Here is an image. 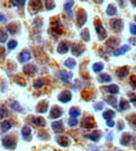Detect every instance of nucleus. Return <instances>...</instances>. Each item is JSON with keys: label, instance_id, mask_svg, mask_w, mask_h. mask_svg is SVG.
Returning <instances> with one entry per match:
<instances>
[{"label": "nucleus", "instance_id": "obj_24", "mask_svg": "<svg viewBox=\"0 0 136 151\" xmlns=\"http://www.w3.org/2000/svg\"><path fill=\"white\" fill-rule=\"evenodd\" d=\"M130 142H131V134L130 133H124L122 139H120V144L124 145V146H128Z\"/></svg>", "mask_w": 136, "mask_h": 151}, {"label": "nucleus", "instance_id": "obj_5", "mask_svg": "<svg viewBox=\"0 0 136 151\" xmlns=\"http://www.w3.org/2000/svg\"><path fill=\"white\" fill-rule=\"evenodd\" d=\"M110 24H111V27H112V29L114 32H116V33H120V32L122 29V27H124L122 21L120 20V19H117V18L111 19Z\"/></svg>", "mask_w": 136, "mask_h": 151}, {"label": "nucleus", "instance_id": "obj_36", "mask_svg": "<svg viewBox=\"0 0 136 151\" xmlns=\"http://www.w3.org/2000/svg\"><path fill=\"white\" fill-rule=\"evenodd\" d=\"M43 85H44V81L42 79H38V80H36L34 82V87L36 89H40L41 87H43Z\"/></svg>", "mask_w": 136, "mask_h": 151}, {"label": "nucleus", "instance_id": "obj_11", "mask_svg": "<svg viewBox=\"0 0 136 151\" xmlns=\"http://www.w3.org/2000/svg\"><path fill=\"white\" fill-rule=\"evenodd\" d=\"M62 113H63V111H62V109L59 106H54L52 110H50L49 116L52 119H59L62 116Z\"/></svg>", "mask_w": 136, "mask_h": 151}, {"label": "nucleus", "instance_id": "obj_25", "mask_svg": "<svg viewBox=\"0 0 136 151\" xmlns=\"http://www.w3.org/2000/svg\"><path fill=\"white\" fill-rule=\"evenodd\" d=\"M33 123L35 124L36 126H38V127H44V126L46 125V122H45V120L43 118H41V116L34 118Z\"/></svg>", "mask_w": 136, "mask_h": 151}, {"label": "nucleus", "instance_id": "obj_40", "mask_svg": "<svg viewBox=\"0 0 136 151\" xmlns=\"http://www.w3.org/2000/svg\"><path fill=\"white\" fill-rule=\"evenodd\" d=\"M7 116V110L5 109L4 106H0V119Z\"/></svg>", "mask_w": 136, "mask_h": 151}, {"label": "nucleus", "instance_id": "obj_8", "mask_svg": "<svg viewBox=\"0 0 136 151\" xmlns=\"http://www.w3.org/2000/svg\"><path fill=\"white\" fill-rule=\"evenodd\" d=\"M56 141H57V143L62 147H68L69 146V144H70V139H69V137H66V135H60V137H57Z\"/></svg>", "mask_w": 136, "mask_h": 151}, {"label": "nucleus", "instance_id": "obj_29", "mask_svg": "<svg viewBox=\"0 0 136 151\" xmlns=\"http://www.w3.org/2000/svg\"><path fill=\"white\" fill-rule=\"evenodd\" d=\"M65 66L66 67H68V68H70V69H72V68H74L75 67V65H77V62H75V60L74 59H72V58H68L67 60L65 61Z\"/></svg>", "mask_w": 136, "mask_h": 151}, {"label": "nucleus", "instance_id": "obj_4", "mask_svg": "<svg viewBox=\"0 0 136 151\" xmlns=\"http://www.w3.org/2000/svg\"><path fill=\"white\" fill-rule=\"evenodd\" d=\"M41 9H42L41 0H31L29 1V11H31V14H35V13L39 12Z\"/></svg>", "mask_w": 136, "mask_h": 151}, {"label": "nucleus", "instance_id": "obj_54", "mask_svg": "<svg viewBox=\"0 0 136 151\" xmlns=\"http://www.w3.org/2000/svg\"><path fill=\"white\" fill-rule=\"evenodd\" d=\"M25 1H26V0H20V5H21V6H23L24 3H25Z\"/></svg>", "mask_w": 136, "mask_h": 151}, {"label": "nucleus", "instance_id": "obj_53", "mask_svg": "<svg viewBox=\"0 0 136 151\" xmlns=\"http://www.w3.org/2000/svg\"><path fill=\"white\" fill-rule=\"evenodd\" d=\"M4 47H0V55H4Z\"/></svg>", "mask_w": 136, "mask_h": 151}, {"label": "nucleus", "instance_id": "obj_44", "mask_svg": "<svg viewBox=\"0 0 136 151\" xmlns=\"http://www.w3.org/2000/svg\"><path fill=\"white\" fill-rule=\"evenodd\" d=\"M94 108H95V110H102L104 108V103L103 102H97V103L94 104Z\"/></svg>", "mask_w": 136, "mask_h": 151}, {"label": "nucleus", "instance_id": "obj_38", "mask_svg": "<svg viewBox=\"0 0 136 151\" xmlns=\"http://www.w3.org/2000/svg\"><path fill=\"white\" fill-rule=\"evenodd\" d=\"M45 6H46L47 11H50L54 7V0H45Z\"/></svg>", "mask_w": 136, "mask_h": 151}, {"label": "nucleus", "instance_id": "obj_46", "mask_svg": "<svg viewBox=\"0 0 136 151\" xmlns=\"http://www.w3.org/2000/svg\"><path fill=\"white\" fill-rule=\"evenodd\" d=\"M129 122L131 123L132 125L136 126V114H132L129 116Z\"/></svg>", "mask_w": 136, "mask_h": 151}, {"label": "nucleus", "instance_id": "obj_52", "mask_svg": "<svg viewBox=\"0 0 136 151\" xmlns=\"http://www.w3.org/2000/svg\"><path fill=\"white\" fill-rule=\"evenodd\" d=\"M118 1H120V6H125V5H126V2H125L124 0H118Z\"/></svg>", "mask_w": 136, "mask_h": 151}, {"label": "nucleus", "instance_id": "obj_39", "mask_svg": "<svg viewBox=\"0 0 136 151\" xmlns=\"http://www.w3.org/2000/svg\"><path fill=\"white\" fill-rule=\"evenodd\" d=\"M17 45H18V43H17L16 40H11L7 43V48H9V50H15L17 47Z\"/></svg>", "mask_w": 136, "mask_h": 151}, {"label": "nucleus", "instance_id": "obj_33", "mask_svg": "<svg viewBox=\"0 0 136 151\" xmlns=\"http://www.w3.org/2000/svg\"><path fill=\"white\" fill-rule=\"evenodd\" d=\"M81 37H82V39L85 41V42H88V41L90 40L89 31H88L87 28H85V29H83V31L81 32Z\"/></svg>", "mask_w": 136, "mask_h": 151}, {"label": "nucleus", "instance_id": "obj_32", "mask_svg": "<svg viewBox=\"0 0 136 151\" xmlns=\"http://www.w3.org/2000/svg\"><path fill=\"white\" fill-rule=\"evenodd\" d=\"M120 110H127V109H129L130 107V103L127 101V100H125V99H122L120 102Z\"/></svg>", "mask_w": 136, "mask_h": 151}, {"label": "nucleus", "instance_id": "obj_21", "mask_svg": "<svg viewBox=\"0 0 136 151\" xmlns=\"http://www.w3.org/2000/svg\"><path fill=\"white\" fill-rule=\"evenodd\" d=\"M129 50H130L129 45H122V46L120 47L118 50H116L115 52H113V55H114V56H116V57L120 56V55H124L125 52H127Z\"/></svg>", "mask_w": 136, "mask_h": 151}, {"label": "nucleus", "instance_id": "obj_41", "mask_svg": "<svg viewBox=\"0 0 136 151\" xmlns=\"http://www.w3.org/2000/svg\"><path fill=\"white\" fill-rule=\"evenodd\" d=\"M77 118H70L69 119V121H68V125L70 126V127H74V126L77 125Z\"/></svg>", "mask_w": 136, "mask_h": 151}, {"label": "nucleus", "instance_id": "obj_2", "mask_svg": "<svg viewBox=\"0 0 136 151\" xmlns=\"http://www.w3.org/2000/svg\"><path fill=\"white\" fill-rule=\"evenodd\" d=\"M94 24H95V31H96V33H97L99 40L106 39V37H107V31H106L105 27L102 25L101 21H99V20H95Z\"/></svg>", "mask_w": 136, "mask_h": 151}, {"label": "nucleus", "instance_id": "obj_45", "mask_svg": "<svg viewBox=\"0 0 136 151\" xmlns=\"http://www.w3.org/2000/svg\"><path fill=\"white\" fill-rule=\"evenodd\" d=\"M130 83H131V86L136 89V76H132L131 79H130Z\"/></svg>", "mask_w": 136, "mask_h": 151}, {"label": "nucleus", "instance_id": "obj_26", "mask_svg": "<svg viewBox=\"0 0 136 151\" xmlns=\"http://www.w3.org/2000/svg\"><path fill=\"white\" fill-rule=\"evenodd\" d=\"M107 15L108 16H114V15L117 14V9H116V6L114 4H109L108 7H107V11H106Z\"/></svg>", "mask_w": 136, "mask_h": 151}, {"label": "nucleus", "instance_id": "obj_20", "mask_svg": "<svg viewBox=\"0 0 136 151\" xmlns=\"http://www.w3.org/2000/svg\"><path fill=\"white\" fill-rule=\"evenodd\" d=\"M31 129L28 126H24L21 129V134L25 141H28V139H31Z\"/></svg>", "mask_w": 136, "mask_h": 151}, {"label": "nucleus", "instance_id": "obj_13", "mask_svg": "<svg viewBox=\"0 0 136 151\" xmlns=\"http://www.w3.org/2000/svg\"><path fill=\"white\" fill-rule=\"evenodd\" d=\"M52 130H54L56 133H62L64 131V126L63 123L61 121H57V122H54L52 124Z\"/></svg>", "mask_w": 136, "mask_h": 151}, {"label": "nucleus", "instance_id": "obj_10", "mask_svg": "<svg viewBox=\"0 0 136 151\" xmlns=\"http://www.w3.org/2000/svg\"><path fill=\"white\" fill-rule=\"evenodd\" d=\"M31 59V55L28 50H23L21 54L19 55V62L20 63H25Z\"/></svg>", "mask_w": 136, "mask_h": 151}, {"label": "nucleus", "instance_id": "obj_15", "mask_svg": "<svg viewBox=\"0 0 136 151\" xmlns=\"http://www.w3.org/2000/svg\"><path fill=\"white\" fill-rule=\"evenodd\" d=\"M73 3H74V1L73 0H67L65 2V4H64V9H65V12L68 14V16L70 17V18H72V5Z\"/></svg>", "mask_w": 136, "mask_h": 151}, {"label": "nucleus", "instance_id": "obj_1", "mask_svg": "<svg viewBox=\"0 0 136 151\" xmlns=\"http://www.w3.org/2000/svg\"><path fill=\"white\" fill-rule=\"evenodd\" d=\"M17 145V141L12 135H5L2 139V146L6 149H15Z\"/></svg>", "mask_w": 136, "mask_h": 151}, {"label": "nucleus", "instance_id": "obj_51", "mask_svg": "<svg viewBox=\"0 0 136 151\" xmlns=\"http://www.w3.org/2000/svg\"><path fill=\"white\" fill-rule=\"evenodd\" d=\"M5 21H6V18H5V16L0 13V22H5Z\"/></svg>", "mask_w": 136, "mask_h": 151}, {"label": "nucleus", "instance_id": "obj_18", "mask_svg": "<svg viewBox=\"0 0 136 151\" xmlns=\"http://www.w3.org/2000/svg\"><path fill=\"white\" fill-rule=\"evenodd\" d=\"M68 50H69V45H68L67 42H65V41H63V42H61L59 45H58V48H57V50H58V52L59 54H66V52H68Z\"/></svg>", "mask_w": 136, "mask_h": 151}, {"label": "nucleus", "instance_id": "obj_7", "mask_svg": "<svg viewBox=\"0 0 136 151\" xmlns=\"http://www.w3.org/2000/svg\"><path fill=\"white\" fill-rule=\"evenodd\" d=\"M82 126L84 128H87V129H90V128L95 126V122L91 116H85L82 121Z\"/></svg>", "mask_w": 136, "mask_h": 151}, {"label": "nucleus", "instance_id": "obj_6", "mask_svg": "<svg viewBox=\"0 0 136 151\" xmlns=\"http://www.w3.org/2000/svg\"><path fill=\"white\" fill-rule=\"evenodd\" d=\"M71 98H72L71 92L68 91V90H63V91L60 92V94L58 96V100H59L60 102H62V103H67V102L70 101Z\"/></svg>", "mask_w": 136, "mask_h": 151}, {"label": "nucleus", "instance_id": "obj_35", "mask_svg": "<svg viewBox=\"0 0 136 151\" xmlns=\"http://www.w3.org/2000/svg\"><path fill=\"white\" fill-rule=\"evenodd\" d=\"M9 106L12 107V109H14L16 111H22V107L19 105V103L17 101L9 102Z\"/></svg>", "mask_w": 136, "mask_h": 151}, {"label": "nucleus", "instance_id": "obj_42", "mask_svg": "<svg viewBox=\"0 0 136 151\" xmlns=\"http://www.w3.org/2000/svg\"><path fill=\"white\" fill-rule=\"evenodd\" d=\"M7 40V34H5L4 32L0 31V43H3Z\"/></svg>", "mask_w": 136, "mask_h": 151}, {"label": "nucleus", "instance_id": "obj_43", "mask_svg": "<svg viewBox=\"0 0 136 151\" xmlns=\"http://www.w3.org/2000/svg\"><path fill=\"white\" fill-rule=\"evenodd\" d=\"M107 102H108L109 104H110V105H112V106H116V99H115L114 97H108L107 98Z\"/></svg>", "mask_w": 136, "mask_h": 151}, {"label": "nucleus", "instance_id": "obj_16", "mask_svg": "<svg viewBox=\"0 0 136 151\" xmlns=\"http://www.w3.org/2000/svg\"><path fill=\"white\" fill-rule=\"evenodd\" d=\"M104 89H105V91H107L108 93H110V94H117L118 92H120V87H118L117 85H115V84L106 86Z\"/></svg>", "mask_w": 136, "mask_h": 151}, {"label": "nucleus", "instance_id": "obj_37", "mask_svg": "<svg viewBox=\"0 0 136 151\" xmlns=\"http://www.w3.org/2000/svg\"><path fill=\"white\" fill-rule=\"evenodd\" d=\"M118 44V39L117 38H111V39H109L108 40V42H107V45H109V46H111V47H114V46H116V45Z\"/></svg>", "mask_w": 136, "mask_h": 151}, {"label": "nucleus", "instance_id": "obj_27", "mask_svg": "<svg viewBox=\"0 0 136 151\" xmlns=\"http://www.w3.org/2000/svg\"><path fill=\"white\" fill-rule=\"evenodd\" d=\"M11 128H12V124H11L9 121H3V122L1 123V131H2L3 133L9 131Z\"/></svg>", "mask_w": 136, "mask_h": 151}, {"label": "nucleus", "instance_id": "obj_17", "mask_svg": "<svg viewBox=\"0 0 136 151\" xmlns=\"http://www.w3.org/2000/svg\"><path fill=\"white\" fill-rule=\"evenodd\" d=\"M58 76H59V78L61 79L64 83H68L69 80L72 78V75H71L70 73H67V71H60V73H58Z\"/></svg>", "mask_w": 136, "mask_h": 151}, {"label": "nucleus", "instance_id": "obj_58", "mask_svg": "<svg viewBox=\"0 0 136 151\" xmlns=\"http://www.w3.org/2000/svg\"><path fill=\"white\" fill-rule=\"evenodd\" d=\"M135 21H136V17H135Z\"/></svg>", "mask_w": 136, "mask_h": 151}, {"label": "nucleus", "instance_id": "obj_28", "mask_svg": "<svg viewBox=\"0 0 136 151\" xmlns=\"http://www.w3.org/2000/svg\"><path fill=\"white\" fill-rule=\"evenodd\" d=\"M99 80L101 83H108V82H111L112 78H111L109 75H107V73H102V75L99 76Z\"/></svg>", "mask_w": 136, "mask_h": 151}, {"label": "nucleus", "instance_id": "obj_34", "mask_svg": "<svg viewBox=\"0 0 136 151\" xmlns=\"http://www.w3.org/2000/svg\"><path fill=\"white\" fill-rule=\"evenodd\" d=\"M92 69H93L94 73H99L104 69V64L102 62H97V63H94L92 66Z\"/></svg>", "mask_w": 136, "mask_h": 151}, {"label": "nucleus", "instance_id": "obj_23", "mask_svg": "<svg viewBox=\"0 0 136 151\" xmlns=\"http://www.w3.org/2000/svg\"><path fill=\"white\" fill-rule=\"evenodd\" d=\"M19 25L17 23H11L9 24V25L6 26V29L11 34H13V35H15V34H17L19 32Z\"/></svg>", "mask_w": 136, "mask_h": 151}, {"label": "nucleus", "instance_id": "obj_9", "mask_svg": "<svg viewBox=\"0 0 136 151\" xmlns=\"http://www.w3.org/2000/svg\"><path fill=\"white\" fill-rule=\"evenodd\" d=\"M84 50H85V47L83 46V45L79 44V43H75V44H73L72 46H71V52L77 57L81 56V55L84 52Z\"/></svg>", "mask_w": 136, "mask_h": 151}, {"label": "nucleus", "instance_id": "obj_48", "mask_svg": "<svg viewBox=\"0 0 136 151\" xmlns=\"http://www.w3.org/2000/svg\"><path fill=\"white\" fill-rule=\"evenodd\" d=\"M130 32H131V34H133L134 36H136V25L135 24H131V25H130Z\"/></svg>", "mask_w": 136, "mask_h": 151}, {"label": "nucleus", "instance_id": "obj_56", "mask_svg": "<svg viewBox=\"0 0 136 151\" xmlns=\"http://www.w3.org/2000/svg\"><path fill=\"white\" fill-rule=\"evenodd\" d=\"M131 1H132V3L136 6V0H131Z\"/></svg>", "mask_w": 136, "mask_h": 151}, {"label": "nucleus", "instance_id": "obj_31", "mask_svg": "<svg viewBox=\"0 0 136 151\" xmlns=\"http://www.w3.org/2000/svg\"><path fill=\"white\" fill-rule=\"evenodd\" d=\"M115 116V112L113 110H111V109H109V110H106L105 112L103 113V118L105 119V120H111L112 118H114Z\"/></svg>", "mask_w": 136, "mask_h": 151}, {"label": "nucleus", "instance_id": "obj_55", "mask_svg": "<svg viewBox=\"0 0 136 151\" xmlns=\"http://www.w3.org/2000/svg\"><path fill=\"white\" fill-rule=\"evenodd\" d=\"M94 2H96V3H102L103 2V0H93Z\"/></svg>", "mask_w": 136, "mask_h": 151}, {"label": "nucleus", "instance_id": "obj_57", "mask_svg": "<svg viewBox=\"0 0 136 151\" xmlns=\"http://www.w3.org/2000/svg\"><path fill=\"white\" fill-rule=\"evenodd\" d=\"M43 151H47V150H43ZM50 151H52V149H50Z\"/></svg>", "mask_w": 136, "mask_h": 151}, {"label": "nucleus", "instance_id": "obj_3", "mask_svg": "<svg viewBox=\"0 0 136 151\" xmlns=\"http://www.w3.org/2000/svg\"><path fill=\"white\" fill-rule=\"evenodd\" d=\"M77 25L83 26L87 21V13L85 12L83 9H79L77 13Z\"/></svg>", "mask_w": 136, "mask_h": 151}, {"label": "nucleus", "instance_id": "obj_30", "mask_svg": "<svg viewBox=\"0 0 136 151\" xmlns=\"http://www.w3.org/2000/svg\"><path fill=\"white\" fill-rule=\"evenodd\" d=\"M69 114H70L71 118H77V116H81V111L77 107H71L70 110H69Z\"/></svg>", "mask_w": 136, "mask_h": 151}, {"label": "nucleus", "instance_id": "obj_47", "mask_svg": "<svg viewBox=\"0 0 136 151\" xmlns=\"http://www.w3.org/2000/svg\"><path fill=\"white\" fill-rule=\"evenodd\" d=\"M129 97H130V101H131V103H133L136 106V94L129 93Z\"/></svg>", "mask_w": 136, "mask_h": 151}, {"label": "nucleus", "instance_id": "obj_50", "mask_svg": "<svg viewBox=\"0 0 136 151\" xmlns=\"http://www.w3.org/2000/svg\"><path fill=\"white\" fill-rule=\"evenodd\" d=\"M114 125H115L114 121H112V120L107 121V126H108V127H114Z\"/></svg>", "mask_w": 136, "mask_h": 151}, {"label": "nucleus", "instance_id": "obj_22", "mask_svg": "<svg viewBox=\"0 0 136 151\" xmlns=\"http://www.w3.org/2000/svg\"><path fill=\"white\" fill-rule=\"evenodd\" d=\"M88 137H89V139H91V141H93V142H99V139H101V137H102V132L99 131V130H96V131L92 132L91 134L88 135Z\"/></svg>", "mask_w": 136, "mask_h": 151}, {"label": "nucleus", "instance_id": "obj_49", "mask_svg": "<svg viewBox=\"0 0 136 151\" xmlns=\"http://www.w3.org/2000/svg\"><path fill=\"white\" fill-rule=\"evenodd\" d=\"M11 1V3H12L13 5H15V6H21L20 5V0H9Z\"/></svg>", "mask_w": 136, "mask_h": 151}, {"label": "nucleus", "instance_id": "obj_19", "mask_svg": "<svg viewBox=\"0 0 136 151\" xmlns=\"http://www.w3.org/2000/svg\"><path fill=\"white\" fill-rule=\"evenodd\" d=\"M47 109H48V103H47L46 101H41L40 103L37 105V109H36V110L40 113H44L47 111Z\"/></svg>", "mask_w": 136, "mask_h": 151}, {"label": "nucleus", "instance_id": "obj_12", "mask_svg": "<svg viewBox=\"0 0 136 151\" xmlns=\"http://www.w3.org/2000/svg\"><path fill=\"white\" fill-rule=\"evenodd\" d=\"M23 73L25 75H28V76H33L37 73V67L33 64H28V65H25L23 67Z\"/></svg>", "mask_w": 136, "mask_h": 151}, {"label": "nucleus", "instance_id": "obj_14", "mask_svg": "<svg viewBox=\"0 0 136 151\" xmlns=\"http://www.w3.org/2000/svg\"><path fill=\"white\" fill-rule=\"evenodd\" d=\"M128 75H129V68H128V66H122V67H120V68L116 70V76L120 79L126 78Z\"/></svg>", "mask_w": 136, "mask_h": 151}]
</instances>
